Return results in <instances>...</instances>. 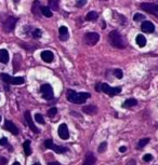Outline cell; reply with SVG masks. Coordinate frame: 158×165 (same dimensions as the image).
I'll list each match as a JSON object with an SVG mask.
<instances>
[{
	"label": "cell",
	"mask_w": 158,
	"mask_h": 165,
	"mask_svg": "<svg viewBox=\"0 0 158 165\" xmlns=\"http://www.w3.org/2000/svg\"><path fill=\"white\" fill-rule=\"evenodd\" d=\"M89 97H90V93H77L75 91H71V90L67 91V99L74 104H84Z\"/></svg>",
	"instance_id": "6da1fadb"
},
{
	"label": "cell",
	"mask_w": 158,
	"mask_h": 165,
	"mask_svg": "<svg viewBox=\"0 0 158 165\" xmlns=\"http://www.w3.org/2000/svg\"><path fill=\"white\" fill-rule=\"evenodd\" d=\"M108 39L109 42L113 46L118 48V49H124L126 46V41H124V37L121 36L120 33H118L117 30H113L108 35Z\"/></svg>",
	"instance_id": "7a4b0ae2"
},
{
	"label": "cell",
	"mask_w": 158,
	"mask_h": 165,
	"mask_svg": "<svg viewBox=\"0 0 158 165\" xmlns=\"http://www.w3.org/2000/svg\"><path fill=\"white\" fill-rule=\"evenodd\" d=\"M0 77H1V79L4 80V82L7 83V84L20 85V84L24 83V78H22V77H11L8 73H1Z\"/></svg>",
	"instance_id": "3957f363"
},
{
	"label": "cell",
	"mask_w": 158,
	"mask_h": 165,
	"mask_svg": "<svg viewBox=\"0 0 158 165\" xmlns=\"http://www.w3.org/2000/svg\"><path fill=\"white\" fill-rule=\"evenodd\" d=\"M44 146H46V148H49L51 150H53L55 153H59V154H63L64 152H67L68 149L66 147H62V146H57V145H54L53 142L51 140V139H48L44 142Z\"/></svg>",
	"instance_id": "277c9868"
},
{
	"label": "cell",
	"mask_w": 158,
	"mask_h": 165,
	"mask_svg": "<svg viewBox=\"0 0 158 165\" xmlns=\"http://www.w3.org/2000/svg\"><path fill=\"white\" fill-rule=\"evenodd\" d=\"M40 92L42 94V97L47 100H50V99L53 98V89L50 84H42L40 87Z\"/></svg>",
	"instance_id": "5b68a950"
},
{
	"label": "cell",
	"mask_w": 158,
	"mask_h": 165,
	"mask_svg": "<svg viewBox=\"0 0 158 165\" xmlns=\"http://www.w3.org/2000/svg\"><path fill=\"white\" fill-rule=\"evenodd\" d=\"M100 40V35L98 33H88L84 36V42L88 46H95Z\"/></svg>",
	"instance_id": "8992f818"
},
{
	"label": "cell",
	"mask_w": 158,
	"mask_h": 165,
	"mask_svg": "<svg viewBox=\"0 0 158 165\" xmlns=\"http://www.w3.org/2000/svg\"><path fill=\"white\" fill-rule=\"evenodd\" d=\"M101 91L108 94L109 96H115V95H118L121 92V89L120 87H111L107 83H102Z\"/></svg>",
	"instance_id": "52a82bcc"
},
{
	"label": "cell",
	"mask_w": 158,
	"mask_h": 165,
	"mask_svg": "<svg viewBox=\"0 0 158 165\" xmlns=\"http://www.w3.org/2000/svg\"><path fill=\"white\" fill-rule=\"evenodd\" d=\"M16 22L17 20L16 18H14V17H8L7 20L4 21V31H7V33H10L12 30L14 29V27L16 25Z\"/></svg>",
	"instance_id": "ba28073f"
},
{
	"label": "cell",
	"mask_w": 158,
	"mask_h": 165,
	"mask_svg": "<svg viewBox=\"0 0 158 165\" xmlns=\"http://www.w3.org/2000/svg\"><path fill=\"white\" fill-rule=\"evenodd\" d=\"M140 8H141L142 10L148 12V13H152V14H154V15H156V16H158V10H157V6H156V4H142L141 6H140Z\"/></svg>",
	"instance_id": "9c48e42d"
},
{
	"label": "cell",
	"mask_w": 158,
	"mask_h": 165,
	"mask_svg": "<svg viewBox=\"0 0 158 165\" xmlns=\"http://www.w3.org/2000/svg\"><path fill=\"white\" fill-rule=\"evenodd\" d=\"M57 133H59V136H60L61 138L64 139V140L68 139V137H69V132H68L67 125L64 124V123L59 126V131H57Z\"/></svg>",
	"instance_id": "30bf717a"
},
{
	"label": "cell",
	"mask_w": 158,
	"mask_h": 165,
	"mask_svg": "<svg viewBox=\"0 0 158 165\" xmlns=\"http://www.w3.org/2000/svg\"><path fill=\"white\" fill-rule=\"evenodd\" d=\"M25 120H26L27 124L29 125V129H31L33 132L36 133V134H38V133L40 132V131L36 127V125L34 124V122H33V119H31V116H30L29 111H26V112H25Z\"/></svg>",
	"instance_id": "8fae6325"
},
{
	"label": "cell",
	"mask_w": 158,
	"mask_h": 165,
	"mask_svg": "<svg viewBox=\"0 0 158 165\" xmlns=\"http://www.w3.org/2000/svg\"><path fill=\"white\" fill-rule=\"evenodd\" d=\"M141 29H142V31H144V33H152L155 30V26H154V24L152 23V22L145 21V22H143V23H142Z\"/></svg>",
	"instance_id": "7c38bea8"
},
{
	"label": "cell",
	"mask_w": 158,
	"mask_h": 165,
	"mask_svg": "<svg viewBox=\"0 0 158 165\" xmlns=\"http://www.w3.org/2000/svg\"><path fill=\"white\" fill-rule=\"evenodd\" d=\"M4 129H6V131H9L10 133H12L13 135H17V134H19V129H17L16 126L14 125L11 121H8V120L4 122Z\"/></svg>",
	"instance_id": "4fadbf2b"
},
{
	"label": "cell",
	"mask_w": 158,
	"mask_h": 165,
	"mask_svg": "<svg viewBox=\"0 0 158 165\" xmlns=\"http://www.w3.org/2000/svg\"><path fill=\"white\" fill-rule=\"evenodd\" d=\"M41 58H42V60L46 62V63H52L54 58V55L51 51H42V52H41Z\"/></svg>",
	"instance_id": "5bb4252c"
},
{
	"label": "cell",
	"mask_w": 158,
	"mask_h": 165,
	"mask_svg": "<svg viewBox=\"0 0 158 165\" xmlns=\"http://www.w3.org/2000/svg\"><path fill=\"white\" fill-rule=\"evenodd\" d=\"M95 162H97V160H95V156L93 155V153L92 152H88L82 165H94Z\"/></svg>",
	"instance_id": "9a60e30c"
},
{
	"label": "cell",
	"mask_w": 158,
	"mask_h": 165,
	"mask_svg": "<svg viewBox=\"0 0 158 165\" xmlns=\"http://www.w3.org/2000/svg\"><path fill=\"white\" fill-rule=\"evenodd\" d=\"M59 33H60V36L59 37H60V39L62 41H66L68 39V29L66 26H61Z\"/></svg>",
	"instance_id": "2e32d148"
},
{
	"label": "cell",
	"mask_w": 158,
	"mask_h": 165,
	"mask_svg": "<svg viewBox=\"0 0 158 165\" xmlns=\"http://www.w3.org/2000/svg\"><path fill=\"white\" fill-rule=\"evenodd\" d=\"M82 111L84 113H87V115H95V113L98 112V107L93 105L84 106V108H82Z\"/></svg>",
	"instance_id": "e0dca14e"
},
{
	"label": "cell",
	"mask_w": 158,
	"mask_h": 165,
	"mask_svg": "<svg viewBox=\"0 0 158 165\" xmlns=\"http://www.w3.org/2000/svg\"><path fill=\"white\" fill-rule=\"evenodd\" d=\"M9 62V53L7 50L1 49L0 50V63L7 64Z\"/></svg>",
	"instance_id": "ac0fdd59"
},
{
	"label": "cell",
	"mask_w": 158,
	"mask_h": 165,
	"mask_svg": "<svg viewBox=\"0 0 158 165\" xmlns=\"http://www.w3.org/2000/svg\"><path fill=\"white\" fill-rule=\"evenodd\" d=\"M138 104V102H137V99L134 98H130V99H127L126 102L122 104V107L124 108H131V107H133V106H135Z\"/></svg>",
	"instance_id": "d6986e66"
},
{
	"label": "cell",
	"mask_w": 158,
	"mask_h": 165,
	"mask_svg": "<svg viewBox=\"0 0 158 165\" xmlns=\"http://www.w3.org/2000/svg\"><path fill=\"white\" fill-rule=\"evenodd\" d=\"M135 41H137V43H138V46H141V48L146 46V39H145V37L143 36V35H138Z\"/></svg>",
	"instance_id": "ffe728a7"
},
{
	"label": "cell",
	"mask_w": 158,
	"mask_h": 165,
	"mask_svg": "<svg viewBox=\"0 0 158 165\" xmlns=\"http://www.w3.org/2000/svg\"><path fill=\"white\" fill-rule=\"evenodd\" d=\"M23 148H24V152H25V154H26L27 156L31 154V148H30V142L29 140H26V142H24Z\"/></svg>",
	"instance_id": "44dd1931"
},
{
	"label": "cell",
	"mask_w": 158,
	"mask_h": 165,
	"mask_svg": "<svg viewBox=\"0 0 158 165\" xmlns=\"http://www.w3.org/2000/svg\"><path fill=\"white\" fill-rule=\"evenodd\" d=\"M40 11L42 15H44L46 17H51L52 16V12H51V9L49 7H41Z\"/></svg>",
	"instance_id": "7402d4cb"
},
{
	"label": "cell",
	"mask_w": 158,
	"mask_h": 165,
	"mask_svg": "<svg viewBox=\"0 0 158 165\" xmlns=\"http://www.w3.org/2000/svg\"><path fill=\"white\" fill-rule=\"evenodd\" d=\"M59 1L60 0H49V8L54 11L59 10Z\"/></svg>",
	"instance_id": "603a6c76"
},
{
	"label": "cell",
	"mask_w": 158,
	"mask_h": 165,
	"mask_svg": "<svg viewBox=\"0 0 158 165\" xmlns=\"http://www.w3.org/2000/svg\"><path fill=\"white\" fill-rule=\"evenodd\" d=\"M40 4H39V1H35L34 4H33V7H31V12L36 15L39 14V10H40Z\"/></svg>",
	"instance_id": "cb8c5ba5"
},
{
	"label": "cell",
	"mask_w": 158,
	"mask_h": 165,
	"mask_svg": "<svg viewBox=\"0 0 158 165\" xmlns=\"http://www.w3.org/2000/svg\"><path fill=\"white\" fill-rule=\"evenodd\" d=\"M98 18V13L94 12V11H91L86 15V20L87 21H95Z\"/></svg>",
	"instance_id": "d4e9b609"
},
{
	"label": "cell",
	"mask_w": 158,
	"mask_h": 165,
	"mask_svg": "<svg viewBox=\"0 0 158 165\" xmlns=\"http://www.w3.org/2000/svg\"><path fill=\"white\" fill-rule=\"evenodd\" d=\"M35 120H36V122H38L39 124H44V117L41 116L40 113H36V115H35Z\"/></svg>",
	"instance_id": "484cf974"
},
{
	"label": "cell",
	"mask_w": 158,
	"mask_h": 165,
	"mask_svg": "<svg viewBox=\"0 0 158 165\" xmlns=\"http://www.w3.org/2000/svg\"><path fill=\"white\" fill-rule=\"evenodd\" d=\"M106 149H107V142H102L101 145L99 146L98 151H99V153H103Z\"/></svg>",
	"instance_id": "4316f807"
},
{
	"label": "cell",
	"mask_w": 158,
	"mask_h": 165,
	"mask_svg": "<svg viewBox=\"0 0 158 165\" xmlns=\"http://www.w3.org/2000/svg\"><path fill=\"white\" fill-rule=\"evenodd\" d=\"M148 142H149V139L148 138H144V139H142V140H140V142H139V148L141 149V148H144L145 146L147 145Z\"/></svg>",
	"instance_id": "83f0119b"
},
{
	"label": "cell",
	"mask_w": 158,
	"mask_h": 165,
	"mask_svg": "<svg viewBox=\"0 0 158 165\" xmlns=\"http://www.w3.org/2000/svg\"><path fill=\"white\" fill-rule=\"evenodd\" d=\"M133 20H134L135 22L143 21V20H145V15H143V14H141V13H135L134 16H133Z\"/></svg>",
	"instance_id": "f1b7e54d"
},
{
	"label": "cell",
	"mask_w": 158,
	"mask_h": 165,
	"mask_svg": "<svg viewBox=\"0 0 158 165\" xmlns=\"http://www.w3.org/2000/svg\"><path fill=\"white\" fill-rule=\"evenodd\" d=\"M57 113V109L55 108V107H53V108H51L49 111H48V116L50 117V118H53L55 115Z\"/></svg>",
	"instance_id": "f546056e"
},
{
	"label": "cell",
	"mask_w": 158,
	"mask_h": 165,
	"mask_svg": "<svg viewBox=\"0 0 158 165\" xmlns=\"http://www.w3.org/2000/svg\"><path fill=\"white\" fill-rule=\"evenodd\" d=\"M33 37H34L35 39H37V38H40L41 35H42V33H41V30L40 29H35L34 31H33Z\"/></svg>",
	"instance_id": "4dcf8cb0"
},
{
	"label": "cell",
	"mask_w": 158,
	"mask_h": 165,
	"mask_svg": "<svg viewBox=\"0 0 158 165\" xmlns=\"http://www.w3.org/2000/svg\"><path fill=\"white\" fill-rule=\"evenodd\" d=\"M114 75H115V77H116L117 79H121V78H122V76H124L122 70H120V69H116V70H115Z\"/></svg>",
	"instance_id": "1f68e13d"
},
{
	"label": "cell",
	"mask_w": 158,
	"mask_h": 165,
	"mask_svg": "<svg viewBox=\"0 0 158 165\" xmlns=\"http://www.w3.org/2000/svg\"><path fill=\"white\" fill-rule=\"evenodd\" d=\"M86 4H87V0H79V1H77V4H76V7L81 8V7H84Z\"/></svg>",
	"instance_id": "d6a6232c"
},
{
	"label": "cell",
	"mask_w": 158,
	"mask_h": 165,
	"mask_svg": "<svg viewBox=\"0 0 158 165\" xmlns=\"http://www.w3.org/2000/svg\"><path fill=\"white\" fill-rule=\"evenodd\" d=\"M143 160H144L145 162H151L152 160H153V155L152 154H145L144 156H143Z\"/></svg>",
	"instance_id": "836d02e7"
},
{
	"label": "cell",
	"mask_w": 158,
	"mask_h": 165,
	"mask_svg": "<svg viewBox=\"0 0 158 165\" xmlns=\"http://www.w3.org/2000/svg\"><path fill=\"white\" fill-rule=\"evenodd\" d=\"M8 145V139L6 137L0 139V146H7Z\"/></svg>",
	"instance_id": "e575fe53"
},
{
	"label": "cell",
	"mask_w": 158,
	"mask_h": 165,
	"mask_svg": "<svg viewBox=\"0 0 158 165\" xmlns=\"http://www.w3.org/2000/svg\"><path fill=\"white\" fill-rule=\"evenodd\" d=\"M7 162H8V160L6 158H1L0 156V164L1 165H6L7 164Z\"/></svg>",
	"instance_id": "d590c367"
},
{
	"label": "cell",
	"mask_w": 158,
	"mask_h": 165,
	"mask_svg": "<svg viewBox=\"0 0 158 165\" xmlns=\"http://www.w3.org/2000/svg\"><path fill=\"white\" fill-rule=\"evenodd\" d=\"M126 165H137V162H135V160H129Z\"/></svg>",
	"instance_id": "8d00e7d4"
},
{
	"label": "cell",
	"mask_w": 158,
	"mask_h": 165,
	"mask_svg": "<svg viewBox=\"0 0 158 165\" xmlns=\"http://www.w3.org/2000/svg\"><path fill=\"white\" fill-rule=\"evenodd\" d=\"M101 86H102V83H98V85H97V87H95V90L97 91H101Z\"/></svg>",
	"instance_id": "74e56055"
},
{
	"label": "cell",
	"mask_w": 158,
	"mask_h": 165,
	"mask_svg": "<svg viewBox=\"0 0 158 165\" xmlns=\"http://www.w3.org/2000/svg\"><path fill=\"white\" fill-rule=\"evenodd\" d=\"M48 165H61V164L59 163V162H50Z\"/></svg>",
	"instance_id": "f35d334b"
},
{
	"label": "cell",
	"mask_w": 158,
	"mask_h": 165,
	"mask_svg": "<svg viewBox=\"0 0 158 165\" xmlns=\"http://www.w3.org/2000/svg\"><path fill=\"white\" fill-rule=\"evenodd\" d=\"M126 150H127V148H126V147H120V148H119V151H120V152H124Z\"/></svg>",
	"instance_id": "ab89813d"
},
{
	"label": "cell",
	"mask_w": 158,
	"mask_h": 165,
	"mask_svg": "<svg viewBox=\"0 0 158 165\" xmlns=\"http://www.w3.org/2000/svg\"><path fill=\"white\" fill-rule=\"evenodd\" d=\"M12 165H21V164L19 163V162H14V163H13Z\"/></svg>",
	"instance_id": "60d3db41"
},
{
	"label": "cell",
	"mask_w": 158,
	"mask_h": 165,
	"mask_svg": "<svg viewBox=\"0 0 158 165\" xmlns=\"http://www.w3.org/2000/svg\"><path fill=\"white\" fill-rule=\"evenodd\" d=\"M14 2H15V4H17V2H19V1H20V0H13Z\"/></svg>",
	"instance_id": "b9f144b4"
},
{
	"label": "cell",
	"mask_w": 158,
	"mask_h": 165,
	"mask_svg": "<svg viewBox=\"0 0 158 165\" xmlns=\"http://www.w3.org/2000/svg\"><path fill=\"white\" fill-rule=\"evenodd\" d=\"M33 165H40L39 163H35V164H33Z\"/></svg>",
	"instance_id": "7bdbcfd3"
},
{
	"label": "cell",
	"mask_w": 158,
	"mask_h": 165,
	"mask_svg": "<svg viewBox=\"0 0 158 165\" xmlns=\"http://www.w3.org/2000/svg\"><path fill=\"white\" fill-rule=\"evenodd\" d=\"M0 122H1V116H0Z\"/></svg>",
	"instance_id": "ee69618b"
},
{
	"label": "cell",
	"mask_w": 158,
	"mask_h": 165,
	"mask_svg": "<svg viewBox=\"0 0 158 165\" xmlns=\"http://www.w3.org/2000/svg\"><path fill=\"white\" fill-rule=\"evenodd\" d=\"M156 6H157V10H158V4H156Z\"/></svg>",
	"instance_id": "f6af8a7d"
}]
</instances>
